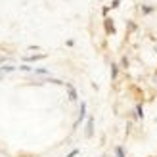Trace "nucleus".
Returning <instances> with one entry per match:
<instances>
[{"label":"nucleus","mask_w":157,"mask_h":157,"mask_svg":"<svg viewBox=\"0 0 157 157\" xmlns=\"http://www.w3.org/2000/svg\"><path fill=\"white\" fill-rule=\"evenodd\" d=\"M84 117H86V104H84V101H82V104L78 105V117H77V121H75V124H73L75 128H77L78 124L82 123V119H84Z\"/></svg>","instance_id":"1"},{"label":"nucleus","mask_w":157,"mask_h":157,"mask_svg":"<svg viewBox=\"0 0 157 157\" xmlns=\"http://www.w3.org/2000/svg\"><path fill=\"white\" fill-rule=\"evenodd\" d=\"M94 134V117H88V121H86V128H84V136L90 138Z\"/></svg>","instance_id":"2"},{"label":"nucleus","mask_w":157,"mask_h":157,"mask_svg":"<svg viewBox=\"0 0 157 157\" xmlns=\"http://www.w3.org/2000/svg\"><path fill=\"white\" fill-rule=\"evenodd\" d=\"M65 86H67V92H69V100L71 101H77V90H75V86L71 84V82H65Z\"/></svg>","instance_id":"3"},{"label":"nucleus","mask_w":157,"mask_h":157,"mask_svg":"<svg viewBox=\"0 0 157 157\" xmlns=\"http://www.w3.org/2000/svg\"><path fill=\"white\" fill-rule=\"evenodd\" d=\"M105 31H107V35H113L115 33V25H113V19H105Z\"/></svg>","instance_id":"4"},{"label":"nucleus","mask_w":157,"mask_h":157,"mask_svg":"<svg viewBox=\"0 0 157 157\" xmlns=\"http://www.w3.org/2000/svg\"><path fill=\"white\" fill-rule=\"evenodd\" d=\"M134 117H136V119H142V117H144V105H142V104L136 105V109H134Z\"/></svg>","instance_id":"5"},{"label":"nucleus","mask_w":157,"mask_h":157,"mask_svg":"<svg viewBox=\"0 0 157 157\" xmlns=\"http://www.w3.org/2000/svg\"><path fill=\"white\" fill-rule=\"evenodd\" d=\"M17 67H13V65H2L0 67V75H6V73H12V71H15Z\"/></svg>","instance_id":"6"},{"label":"nucleus","mask_w":157,"mask_h":157,"mask_svg":"<svg viewBox=\"0 0 157 157\" xmlns=\"http://www.w3.org/2000/svg\"><path fill=\"white\" fill-rule=\"evenodd\" d=\"M117 73H119V65L111 63V78H117Z\"/></svg>","instance_id":"7"},{"label":"nucleus","mask_w":157,"mask_h":157,"mask_svg":"<svg viewBox=\"0 0 157 157\" xmlns=\"http://www.w3.org/2000/svg\"><path fill=\"white\" fill-rule=\"evenodd\" d=\"M115 157H127V155H124V150H123L121 146L115 147Z\"/></svg>","instance_id":"8"},{"label":"nucleus","mask_w":157,"mask_h":157,"mask_svg":"<svg viewBox=\"0 0 157 157\" xmlns=\"http://www.w3.org/2000/svg\"><path fill=\"white\" fill-rule=\"evenodd\" d=\"M40 58H44V54H36V56H29V58H25V61H35V59H40Z\"/></svg>","instance_id":"9"},{"label":"nucleus","mask_w":157,"mask_h":157,"mask_svg":"<svg viewBox=\"0 0 157 157\" xmlns=\"http://www.w3.org/2000/svg\"><path fill=\"white\" fill-rule=\"evenodd\" d=\"M33 71L38 75H48V69H33Z\"/></svg>","instance_id":"10"},{"label":"nucleus","mask_w":157,"mask_h":157,"mask_svg":"<svg viewBox=\"0 0 157 157\" xmlns=\"http://www.w3.org/2000/svg\"><path fill=\"white\" fill-rule=\"evenodd\" d=\"M17 69H21V71H25V73H31V71H33L29 65H21V67H17Z\"/></svg>","instance_id":"11"},{"label":"nucleus","mask_w":157,"mask_h":157,"mask_svg":"<svg viewBox=\"0 0 157 157\" xmlns=\"http://www.w3.org/2000/svg\"><path fill=\"white\" fill-rule=\"evenodd\" d=\"M142 12H144V13H151V12H153V8H151V6H144V8H142Z\"/></svg>","instance_id":"12"},{"label":"nucleus","mask_w":157,"mask_h":157,"mask_svg":"<svg viewBox=\"0 0 157 157\" xmlns=\"http://www.w3.org/2000/svg\"><path fill=\"white\" fill-rule=\"evenodd\" d=\"M77 153H78V150H73V151H71V153H69V155H67V157H75V155H77Z\"/></svg>","instance_id":"13"},{"label":"nucleus","mask_w":157,"mask_h":157,"mask_svg":"<svg viewBox=\"0 0 157 157\" xmlns=\"http://www.w3.org/2000/svg\"><path fill=\"white\" fill-rule=\"evenodd\" d=\"M101 157H107V155H101Z\"/></svg>","instance_id":"14"}]
</instances>
